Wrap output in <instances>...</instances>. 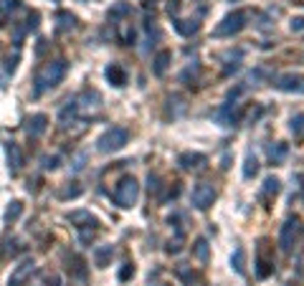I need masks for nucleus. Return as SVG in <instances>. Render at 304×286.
I'll use <instances>...</instances> for the list:
<instances>
[{
  "label": "nucleus",
  "instance_id": "5",
  "mask_svg": "<svg viewBox=\"0 0 304 286\" xmlns=\"http://www.w3.org/2000/svg\"><path fill=\"white\" fill-rule=\"evenodd\" d=\"M213 200H216V190H213V185H208V183H198V185L193 188L190 203H193L198 211H208V208L213 205Z\"/></svg>",
  "mask_w": 304,
  "mask_h": 286
},
{
  "label": "nucleus",
  "instance_id": "32",
  "mask_svg": "<svg viewBox=\"0 0 304 286\" xmlns=\"http://www.w3.org/2000/svg\"><path fill=\"white\" fill-rule=\"evenodd\" d=\"M41 165H43V170H56L59 167V157L54 154V157H41Z\"/></svg>",
  "mask_w": 304,
  "mask_h": 286
},
{
  "label": "nucleus",
  "instance_id": "30",
  "mask_svg": "<svg viewBox=\"0 0 304 286\" xmlns=\"http://www.w3.org/2000/svg\"><path fill=\"white\" fill-rule=\"evenodd\" d=\"M56 20H59V31H69V28H74V23H76V18L71 13H59Z\"/></svg>",
  "mask_w": 304,
  "mask_h": 286
},
{
  "label": "nucleus",
  "instance_id": "21",
  "mask_svg": "<svg viewBox=\"0 0 304 286\" xmlns=\"http://www.w3.org/2000/svg\"><path fill=\"white\" fill-rule=\"evenodd\" d=\"M231 266L236 269V274H243V271H246V251H243L241 246L233 251V256H231Z\"/></svg>",
  "mask_w": 304,
  "mask_h": 286
},
{
  "label": "nucleus",
  "instance_id": "24",
  "mask_svg": "<svg viewBox=\"0 0 304 286\" xmlns=\"http://www.w3.org/2000/svg\"><path fill=\"white\" fill-rule=\"evenodd\" d=\"M193 253H195V258H198L200 264H206V261H208V241H206V238H198L195 246H193Z\"/></svg>",
  "mask_w": 304,
  "mask_h": 286
},
{
  "label": "nucleus",
  "instance_id": "26",
  "mask_svg": "<svg viewBox=\"0 0 304 286\" xmlns=\"http://www.w3.org/2000/svg\"><path fill=\"white\" fill-rule=\"evenodd\" d=\"M20 213H23V203H20V200H13V203L5 208V220H8V223H15V220L20 218Z\"/></svg>",
  "mask_w": 304,
  "mask_h": 286
},
{
  "label": "nucleus",
  "instance_id": "11",
  "mask_svg": "<svg viewBox=\"0 0 304 286\" xmlns=\"http://www.w3.org/2000/svg\"><path fill=\"white\" fill-rule=\"evenodd\" d=\"M206 162H208V157L200 154V152H183V154L178 157V165H180L183 170H198V167H203Z\"/></svg>",
  "mask_w": 304,
  "mask_h": 286
},
{
  "label": "nucleus",
  "instance_id": "19",
  "mask_svg": "<svg viewBox=\"0 0 304 286\" xmlns=\"http://www.w3.org/2000/svg\"><path fill=\"white\" fill-rule=\"evenodd\" d=\"M112 246H99L96 251H94V264L99 266V269H104L107 264H109V258H112Z\"/></svg>",
  "mask_w": 304,
  "mask_h": 286
},
{
  "label": "nucleus",
  "instance_id": "18",
  "mask_svg": "<svg viewBox=\"0 0 304 286\" xmlns=\"http://www.w3.org/2000/svg\"><path fill=\"white\" fill-rule=\"evenodd\" d=\"M175 276H178L185 286L195 284V274H193V269H190L188 264H178V266H175Z\"/></svg>",
  "mask_w": 304,
  "mask_h": 286
},
{
  "label": "nucleus",
  "instance_id": "35",
  "mask_svg": "<svg viewBox=\"0 0 304 286\" xmlns=\"http://www.w3.org/2000/svg\"><path fill=\"white\" fill-rule=\"evenodd\" d=\"M132 274H135V266H132V264H124V266H122V271H119V281H127Z\"/></svg>",
  "mask_w": 304,
  "mask_h": 286
},
{
  "label": "nucleus",
  "instance_id": "4",
  "mask_svg": "<svg viewBox=\"0 0 304 286\" xmlns=\"http://www.w3.org/2000/svg\"><path fill=\"white\" fill-rule=\"evenodd\" d=\"M112 198H114V203H117L119 208H132V205L137 203V198H140V185H137V180H135L132 175L122 177V180L117 183Z\"/></svg>",
  "mask_w": 304,
  "mask_h": 286
},
{
  "label": "nucleus",
  "instance_id": "36",
  "mask_svg": "<svg viewBox=\"0 0 304 286\" xmlns=\"http://www.w3.org/2000/svg\"><path fill=\"white\" fill-rule=\"evenodd\" d=\"M289 28H292L294 33H302V31H304V18H302V15H299V18H292Z\"/></svg>",
  "mask_w": 304,
  "mask_h": 286
},
{
  "label": "nucleus",
  "instance_id": "6",
  "mask_svg": "<svg viewBox=\"0 0 304 286\" xmlns=\"http://www.w3.org/2000/svg\"><path fill=\"white\" fill-rule=\"evenodd\" d=\"M297 225H299L297 218H287L284 225H282V230H279V248L284 253H289L292 246H294V241H297Z\"/></svg>",
  "mask_w": 304,
  "mask_h": 286
},
{
  "label": "nucleus",
  "instance_id": "14",
  "mask_svg": "<svg viewBox=\"0 0 304 286\" xmlns=\"http://www.w3.org/2000/svg\"><path fill=\"white\" fill-rule=\"evenodd\" d=\"M170 61H172V54H170V51H160V54L152 59V73H155L157 79L165 76L167 66H170Z\"/></svg>",
  "mask_w": 304,
  "mask_h": 286
},
{
  "label": "nucleus",
  "instance_id": "27",
  "mask_svg": "<svg viewBox=\"0 0 304 286\" xmlns=\"http://www.w3.org/2000/svg\"><path fill=\"white\" fill-rule=\"evenodd\" d=\"M289 129L294 137H304V114H294L289 119Z\"/></svg>",
  "mask_w": 304,
  "mask_h": 286
},
{
  "label": "nucleus",
  "instance_id": "39",
  "mask_svg": "<svg viewBox=\"0 0 304 286\" xmlns=\"http://www.w3.org/2000/svg\"><path fill=\"white\" fill-rule=\"evenodd\" d=\"M56 3H59V0H56Z\"/></svg>",
  "mask_w": 304,
  "mask_h": 286
},
{
  "label": "nucleus",
  "instance_id": "31",
  "mask_svg": "<svg viewBox=\"0 0 304 286\" xmlns=\"http://www.w3.org/2000/svg\"><path fill=\"white\" fill-rule=\"evenodd\" d=\"M3 253H5V256H15V253H18V238H8Z\"/></svg>",
  "mask_w": 304,
  "mask_h": 286
},
{
  "label": "nucleus",
  "instance_id": "2",
  "mask_svg": "<svg viewBox=\"0 0 304 286\" xmlns=\"http://www.w3.org/2000/svg\"><path fill=\"white\" fill-rule=\"evenodd\" d=\"M248 18H251V10H233V13H228L226 18L216 25L213 36H216V38H228V36L241 33V31L246 28Z\"/></svg>",
  "mask_w": 304,
  "mask_h": 286
},
{
  "label": "nucleus",
  "instance_id": "8",
  "mask_svg": "<svg viewBox=\"0 0 304 286\" xmlns=\"http://www.w3.org/2000/svg\"><path fill=\"white\" fill-rule=\"evenodd\" d=\"M276 89L289 94H304V76L302 73H282L276 79Z\"/></svg>",
  "mask_w": 304,
  "mask_h": 286
},
{
  "label": "nucleus",
  "instance_id": "13",
  "mask_svg": "<svg viewBox=\"0 0 304 286\" xmlns=\"http://www.w3.org/2000/svg\"><path fill=\"white\" fill-rule=\"evenodd\" d=\"M216 122H218L221 127H233V124L238 122V114H236V109H233L231 101H226V104L216 112Z\"/></svg>",
  "mask_w": 304,
  "mask_h": 286
},
{
  "label": "nucleus",
  "instance_id": "23",
  "mask_svg": "<svg viewBox=\"0 0 304 286\" xmlns=\"http://www.w3.org/2000/svg\"><path fill=\"white\" fill-rule=\"evenodd\" d=\"M256 172H259V160L248 152V154H246V162H243V177H246V180H251Z\"/></svg>",
  "mask_w": 304,
  "mask_h": 286
},
{
  "label": "nucleus",
  "instance_id": "25",
  "mask_svg": "<svg viewBox=\"0 0 304 286\" xmlns=\"http://www.w3.org/2000/svg\"><path fill=\"white\" fill-rule=\"evenodd\" d=\"M76 112H79V104H76V101H69V104L61 109V114H59V122L66 127V124H69V119H74V117H76Z\"/></svg>",
  "mask_w": 304,
  "mask_h": 286
},
{
  "label": "nucleus",
  "instance_id": "37",
  "mask_svg": "<svg viewBox=\"0 0 304 286\" xmlns=\"http://www.w3.org/2000/svg\"><path fill=\"white\" fill-rule=\"evenodd\" d=\"M5 18H8V15H5V13H3V10H0V25H3V23H5Z\"/></svg>",
  "mask_w": 304,
  "mask_h": 286
},
{
  "label": "nucleus",
  "instance_id": "34",
  "mask_svg": "<svg viewBox=\"0 0 304 286\" xmlns=\"http://www.w3.org/2000/svg\"><path fill=\"white\" fill-rule=\"evenodd\" d=\"M15 64H18V54H13V59H5V69H3V76L15 71Z\"/></svg>",
  "mask_w": 304,
  "mask_h": 286
},
{
  "label": "nucleus",
  "instance_id": "29",
  "mask_svg": "<svg viewBox=\"0 0 304 286\" xmlns=\"http://www.w3.org/2000/svg\"><path fill=\"white\" fill-rule=\"evenodd\" d=\"M69 220L71 223H86V225H96V220L91 218V213H86V211H76V213L69 215Z\"/></svg>",
  "mask_w": 304,
  "mask_h": 286
},
{
  "label": "nucleus",
  "instance_id": "33",
  "mask_svg": "<svg viewBox=\"0 0 304 286\" xmlns=\"http://www.w3.org/2000/svg\"><path fill=\"white\" fill-rule=\"evenodd\" d=\"M79 195H81V188H79L76 183H74V188H66V190H61V198H64V200H69V198H79Z\"/></svg>",
  "mask_w": 304,
  "mask_h": 286
},
{
  "label": "nucleus",
  "instance_id": "1",
  "mask_svg": "<svg viewBox=\"0 0 304 286\" xmlns=\"http://www.w3.org/2000/svg\"><path fill=\"white\" fill-rule=\"evenodd\" d=\"M66 71H69V64H66L64 59H56V61L43 64V66L38 69V73H36V81H33V96L38 99V96H43L48 89L59 86L61 79L66 76Z\"/></svg>",
  "mask_w": 304,
  "mask_h": 286
},
{
  "label": "nucleus",
  "instance_id": "17",
  "mask_svg": "<svg viewBox=\"0 0 304 286\" xmlns=\"http://www.w3.org/2000/svg\"><path fill=\"white\" fill-rule=\"evenodd\" d=\"M130 13H132V5H130L127 0H117V3L109 8L107 18H109V20H119V18H124V15H130Z\"/></svg>",
  "mask_w": 304,
  "mask_h": 286
},
{
  "label": "nucleus",
  "instance_id": "3",
  "mask_svg": "<svg viewBox=\"0 0 304 286\" xmlns=\"http://www.w3.org/2000/svg\"><path fill=\"white\" fill-rule=\"evenodd\" d=\"M130 142V132L124 127H109L99 140H96V149L102 154H112V152H119L124 144Z\"/></svg>",
  "mask_w": 304,
  "mask_h": 286
},
{
  "label": "nucleus",
  "instance_id": "12",
  "mask_svg": "<svg viewBox=\"0 0 304 286\" xmlns=\"http://www.w3.org/2000/svg\"><path fill=\"white\" fill-rule=\"evenodd\" d=\"M5 154H8V167H10V172L15 175V172L23 167V152H20V147L15 142H8L5 144Z\"/></svg>",
  "mask_w": 304,
  "mask_h": 286
},
{
  "label": "nucleus",
  "instance_id": "22",
  "mask_svg": "<svg viewBox=\"0 0 304 286\" xmlns=\"http://www.w3.org/2000/svg\"><path fill=\"white\" fill-rule=\"evenodd\" d=\"M198 25H200L198 20H175V31L183 36H193L198 31Z\"/></svg>",
  "mask_w": 304,
  "mask_h": 286
},
{
  "label": "nucleus",
  "instance_id": "10",
  "mask_svg": "<svg viewBox=\"0 0 304 286\" xmlns=\"http://www.w3.org/2000/svg\"><path fill=\"white\" fill-rule=\"evenodd\" d=\"M46 127H48V117L46 114H33V117H28V122H26V132H28V137H41L43 132H46Z\"/></svg>",
  "mask_w": 304,
  "mask_h": 286
},
{
  "label": "nucleus",
  "instance_id": "38",
  "mask_svg": "<svg viewBox=\"0 0 304 286\" xmlns=\"http://www.w3.org/2000/svg\"><path fill=\"white\" fill-rule=\"evenodd\" d=\"M150 286H162V284H157V281H150Z\"/></svg>",
  "mask_w": 304,
  "mask_h": 286
},
{
  "label": "nucleus",
  "instance_id": "15",
  "mask_svg": "<svg viewBox=\"0 0 304 286\" xmlns=\"http://www.w3.org/2000/svg\"><path fill=\"white\" fill-rule=\"evenodd\" d=\"M104 73H107V79H109L114 86H124V84H127V71H124L119 64H109Z\"/></svg>",
  "mask_w": 304,
  "mask_h": 286
},
{
  "label": "nucleus",
  "instance_id": "9",
  "mask_svg": "<svg viewBox=\"0 0 304 286\" xmlns=\"http://www.w3.org/2000/svg\"><path fill=\"white\" fill-rule=\"evenodd\" d=\"M279 190H282V183H279V177H274V175H271V177H266V180H264V185H261V190H259V200L269 205V203L279 195Z\"/></svg>",
  "mask_w": 304,
  "mask_h": 286
},
{
  "label": "nucleus",
  "instance_id": "16",
  "mask_svg": "<svg viewBox=\"0 0 304 286\" xmlns=\"http://www.w3.org/2000/svg\"><path fill=\"white\" fill-rule=\"evenodd\" d=\"M28 286H61V279L51 271H38L33 281H28Z\"/></svg>",
  "mask_w": 304,
  "mask_h": 286
},
{
  "label": "nucleus",
  "instance_id": "7",
  "mask_svg": "<svg viewBox=\"0 0 304 286\" xmlns=\"http://www.w3.org/2000/svg\"><path fill=\"white\" fill-rule=\"evenodd\" d=\"M33 269H36V261H33V258H23V261L13 269V274L8 276V286H23L26 281H31Z\"/></svg>",
  "mask_w": 304,
  "mask_h": 286
},
{
  "label": "nucleus",
  "instance_id": "28",
  "mask_svg": "<svg viewBox=\"0 0 304 286\" xmlns=\"http://www.w3.org/2000/svg\"><path fill=\"white\" fill-rule=\"evenodd\" d=\"M198 71H200V66H198V61H193V64H188V66H185V71L180 73V81H183V84H190V79H195V76H198Z\"/></svg>",
  "mask_w": 304,
  "mask_h": 286
},
{
  "label": "nucleus",
  "instance_id": "20",
  "mask_svg": "<svg viewBox=\"0 0 304 286\" xmlns=\"http://www.w3.org/2000/svg\"><path fill=\"white\" fill-rule=\"evenodd\" d=\"M266 152H269V160H271L274 165H279V162L287 157V144H284V142L269 144V149H266Z\"/></svg>",
  "mask_w": 304,
  "mask_h": 286
}]
</instances>
